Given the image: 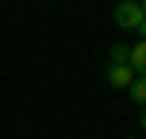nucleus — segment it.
Returning <instances> with one entry per match:
<instances>
[{"instance_id": "f257e3e1", "label": "nucleus", "mask_w": 146, "mask_h": 139, "mask_svg": "<svg viewBox=\"0 0 146 139\" xmlns=\"http://www.w3.org/2000/svg\"><path fill=\"white\" fill-rule=\"evenodd\" d=\"M111 19H115V27L135 31V27L146 19V12H142V4H123V0H119V4H115V12H111Z\"/></svg>"}, {"instance_id": "f03ea898", "label": "nucleus", "mask_w": 146, "mask_h": 139, "mask_svg": "<svg viewBox=\"0 0 146 139\" xmlns=\"http://www.w3.org/2000/svg\"><path fill=\"white\" fill-rule=\"evenodd\" d=\"M139 77L131 66H108V85L111 89H131V81Z\"/></svg>"}, {"instance_id": "7ed1b4c3", "label": "nucleus", "mask_w": 146, "mask_h": 139, "mask_svg": "<svg viewBox=\"0 0 146 139\" xmlns=\"http://www.w3.org/2000/svg\"><path fill=\"white\" fill-rule=\"evenodd\" d=\"M139 77H146V39H139V43L131 46V62H127Z\"/></svg>"}, {"instance_id": "20e7f679", "label": "nucleus", "mask_w": 146, "mask_h": 139, "mask_svg": "<svg viewBox=\"0 0 146 139\" xmlns=\"http://www.w3.org/2000/svg\"><path fill=\"white\" fill-rule=\"evenodd\" d=\"M131 62V46H123V43H115L108 50V66H127Z\"/></svg>"}, {"instance_id": "39448f33", "label": "nucleus", "mask_w": 146, "mask_h": 139, "mask_svg": "<svg viewBox=\"0 0 146 139\" xmlns=\"http://www.w3.org/2000/svg\"><path fill=\"white\" fill-rule=\"evenodd\" d=\"M127 93H131V101H135V104H139V108H142V104H146V77H135Z\"/></svg>"}, {"instance_id": "423d86ee", "label": "nucleus", "mask_w": 146, "mask_h": 139, "mask_svg": "<svg viewBox=\"0 0 146 139\" xmlns=\"http://www.w3.org/2000/svg\"><path fill=\"white\" fill-rule=\"evenodd\" d=\"M135 35H139V39H146V19L139 23V27H135Z\"/></svg>"}, {"instance_id": "0eeeda50", "label": "nucleus", "mask_w": 146, "mask_h": 139, "mask_svg": "<svg viewBox=\"0 0 146 139\" xmlns=\"http://www.w3.org/2000/svg\"><path fill=\"white\" fill-rule=\"evenodd\" d=\"M139 124H142V132H146V104H142V112H139Z\"/></svg>"}, {"instance_id": "6e6552de", "label": "nucleus", "mask_w": 146, "mask_h": 139, "mask_svg": "<svg viewBox=\"0 0 146 139\" xmlns=\"http://www.w3.org/2000/svg\"><path fill=\"white\" fill-rule=\"evenodd\" d=\"M123 4H142V0H123Z\"/></svg>"}, {"instance_id": "1a4fd4ad", "label": "nucleus", "mask_w": 146, "mask_h": 139, "mask_svg": "<svg viewBox=\"0 0 146 139\" xmlns=\"http://www.w3.org/2000/svg\"><path fill=\"white\" fill-rule=\"evenodd\" d=\"M142 12H146V0H142Z\"/></svg>"}]
</instances>
